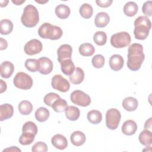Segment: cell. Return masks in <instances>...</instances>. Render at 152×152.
<instances>
[{
	"mask_svg": "<svg viewBox=\"0 0 152 152\" xmlns=\"http://www.w3.org/2000/svg\"><path fill=\"white\" fill-rule=\"evenodd\" d=\"M128 68L133 71H138L141 66L145 55L143 52V46L140 43H133L128 49Z\"/></svg>",
	"mask_w": 152,
	"mask_h": 152,
	"instance_id": "6da1fadb",
	"label": "cell"
},
{
	"mask_svg": "<svg viewBox=\"0 0 152 152\" xmlns=\"http://www.w3.org/2000/svg\"><path fill=\"white\" fill-rule=\"evenodd\" d=\"M134 34L136 39L145 40L149 34L151 23L147 16H140L134 21Z\"/></svg>",
	"mask_w": 152,
	"mask_h": 152,
	"instance_id": "7a4b0ae2",
	"label": "cell"
},
{
	"mask_svg": "<svg viewBox=\"0 0 152 152\" xmlns=\"http://www.w3.org/2000/svg\"><path fill=\"white\" fill-rule=\"evenodd\" d=\"M21 21L27 27H35L39 22V14L36 7L31 4L27 5L24 8Z\"/></svg>",
	"mask_w": 152,
	"mask_h": 152,
	"instance_id": "3957f363",
	"label": "cell"
},
{
	"mask_svg": "<svg viewBox=\"0 0 152 152\" xmlns=\"http://www.w3.org/2000/svg\"><path fill=\"white\" fill-rule=\"evenodd\" d=\"M38 33L39 36L43 39L54 40L60 39L63 32L59 27L52 25L49 23H45L39 28Z\"/></svg>",
	"mask_w": 152,
	"mask_h": 152,
	"instance_id": "277c9868",
	"label": "cell"
},
{
	"mask_svg": "<svg viewBox=\"0 0 152 152\" xmlns=\"http://www.w3.org/2000/svg\"><path fill=\"white\" fill-rule=\"evenodd\" d=\"M131 42L130 34L126 31L113 34L110 38V43L115 48H123L128 46Z\"/></svg>",
	"mask_w": 152,
	"mask_h": 152,
	"instance_id": "5b68a950",
	"label": "cell"
},
{
	"mask_svg": "<svg viewBox=\"0 0 152 152\" xmlns=\"http://www.w3.org/2000/svg\"><path fill=\"white\" fill-rule=\"evenodd\" d=\"M13 83L18 88L28 90L33 86V79L27 74L23 72H19L14 77Z\"/></svg>",
	"mask_w": 152,
	"mask_h": 152,
	"instance_id": "8992f818",
	"label": "cell"
},
{
	"mask_svg": "<svg viewBox=\"0 0 152 152\" xmlns=\"http://www.w3.org/2000/svg\"><path fill=\"white\" fill-rule=\"evenodd\" d=\"M121 119L120 112L115 108L109 109L106 113V126L112 130L116 129L119 124Z\"/></svg>",
	"mask_w": 152,
	"mask_h": 152,
	"instance_id": "52a82bcc",
	"label": "cell"
},
{
	"mask_svg": "<svg viewBox=\"0 0 152 152\" xmlns=\"http://www.w3.org/2000/svg\"><path fill=\"white\" fill-rule=\"evenodd\" d=\"M70 99L74 104L83 107L88 106L91 103V98L89 95L79 90L71 93Z\"/></svg>",
	"mask_w": 152,
	"mask_h": 152,
	"instance_id": "ba28073f",
	"label": "cell"
},
{
	"mask_svg": "<svg viewBox=\"0 0 152 152\" xmlns=\"http://www.w3.org/2000/svg\"><path fill=\"white\" fill-rule=\"evenodd\" d=\"M51 85L54 89L62 93L68 91L70 87L69 81L60 74H56L52 77Z\"/></svg>",
	"mask_w": 152,
	"mask_h": 152,
	"instance_id": "9c48e42d",
	"label": "cell"
},
{
	"mask_svg": "<svg viewBox=\"0 0 152 152\" xmlns=\"http://www.w3.org/2000/svg\"><path fill=\"white\" fill-rule=\"evenodd\" d=\"M43 48L41 42L37 39H31L26 43L24 47L25 53L28 55H34L40 53Z\"/></svg>",
	"mask_w": 152,
	"mask_h": 152,
	"instance_id": "30bf717a",
	"label": "cell"
},
{
	"mask_svg": "<svg viewBox=\"0 0 152 152\" xmlns=\"http://www.w3.org/2000/svg\"><path fill=\"white\" fill-rule=\"evenodd\" d=\"M53 69V62L47 57H41L37 59V71L43 75L50 74Z\"/></svg>",
	"mask_w": 152,
	"mask_h": 152,
	"instance_id": "8fae6325",
	"label": "cell"
},
{
	"mask_svg": "<svg viewBox=\"0 0 152 152\" xmlns=\"http://www.w3.org/2000/svg\"><path fill=\"white\" fill-rule=\"evenodd\" d=\"M72 52V47L68 44H64L59 46L57 50L58 61L61 64L63 61L71 59Z\"/></svg>",
	"mask_w": 152,
	"mask_h": 152,
	"instance_id": "7c38bea8",
	"label": "cell"
},
{
	"mask_svg": "<svg viewBox=\"0 0 152 152\" xmlns=\"http://www.w3.org/2000/svg\"><path fill=\"white\" fill-rule=\"evenodd\" d=\"M109 63V66L112 70L118 71L121 70L124 66V60L121 55L115 54L110 58Z\"/></svg>",
	"mask_w": 152,
	"mask_h": 152,
	"instance_id": "4fadbf2b",
	"label": "cell"
},
{
	"mask_svg": "<svg viewBox=\"0 0 152 152\" xmlns=\"http://www.w3.org/2000/svg\"><path fill=\"white\" fill-rule=\"evenodd\" d=\"M52 144L59 150H64L68 146L66 138L61 134H56L51 139Z\"/></svg>",
	"mask_w": 152,
	"mask_h": 152,
	"instance_id": "5bb4252c",
	"label": "cell"
},
{
	"mask_svg": "<svg viewBox=\"0 0 152 152\" xmlns=\"http://www.w3.org/2000/svg\"><path fill=\"white\" fill-rule=\"evenodd\" d=\"M110 21L109 14L105 12H100L97 14L94 18V24L97 27L103 28L106 27Z\"/></svg>",
	"mask_w": 152,
	"mask_h": 152,
	"instance_id": "9a60e30c",
	"label": "cell"
},
{
	"mask_svg": "<svg viewBox=\"0 0 152 152\" xmlns=\"http://www.w3.org/2000/svg\"><path fill=\"white\" fill-rule=\"evenodd\" d=\"M14 114L12 106L8 103L1 104L0 106V121H2L10 119Z\"/></svg>",
	"mask_w": 152,
	"mask_h": 152,
	"instance_id": "2e32d148",
	"label": "cell"
},
{
	"mask_svg": "<svg viewBox=\"0 0 152 152\" xmlns=\"http://www.w3.org/2000/svg\"><path fill=\"white\" fill-rule=\"evenodd\" d=\"M14 71V65L10 61H4L1 64V76L4 78H10Z\"/></svg>",
	"mask_w": 152,
	"mask_h": 152,
	"instance_id": "e0dca14e",
	"label": "cell"
},
{
	"mask_svg": "<svg viewBox=\"0 0 152 152\" xmlns=\"http://www.w3.org/2000/svg\"><path fill=\"white\" fill-rule=\"evenodd\" d=\"M137 130V125L133 120H127L124 122L122 126V132L125 135H132Z\"/></svg>",
	"mask_w": 152,
	"mask_h": 152,
	"instance_id": "ac0fdd59",
	"label": "cell"
},
{
	"mask_svg": "<svg viewBox=\"0 0 152 152\" xmlns=\"http://www.w3.org/2000/svg\"><path fill=\"white\" fill-rule=\"evenodd\" d=\"M71 143L75 146H81L84 144L86 140L85 134L80 131H74L70 136Z\"/></svg>",
	"mask_w": 152,
	"mask_h": 152,
	"instance_id": "d6986e66",
	"label": "cell"
},
{
	"mask_svg": "<svg viewBox=\"0 0 152 152\" xmlns=\"http://www.w3.org/2000/svg\"><path fill=\"white\" fill-rule=\"evenodd\" d=\"M84 78V71L79 67L75 68L73 73L69 76V80L70 82L74 84H80L83 82Z\"/></svg>",
	"mask_w": 152,
	"mask_h": 152,
	"instance_id": "ffe728a7",
	"label": "cell"
},
{
	"mask_svg": "<svg viewBox=\"0 0 152 152\" xmlns=\"http://www.w3.org/2000/svg\"><path fill=\"white\" fill-rule=\"evenodd\" d=\"M122 104L125 110L128 112H132L137 109L138 102V100L133 97H127L123 100Z\"/></svg>",
	"mask_w": 152,
	"mask_h": 152,
	"instance_id": "44dd1931",
	"label": "cell"
},
{
	"mask_svg": "<svg viewBox=\"0 0 152 152\" xmlns=\"http://www.w3.org/2000/svg\"><path fill=\"white\" fill-rule=\"evenodd\" d=\"M62 72L66 75H71L75 70V65L71 59L63 61L61 64Z\"/></svg>",
	"mask_w": 152,
	"mask_h": 152,
	"instance_id": "7402d4cb",
	"label": "cell"
},
{
	"mask_svg": "<svg viewBox=\"0 0 152 152\" xmlns=\"http://www.w3.org/2000/svg\"><path fill=\"white\" fill-rule=\"evenodd\" d=\"M56 16L61 19H65L69 16L70 8L65 4H59L57 5L55 10Z\"/></svg>",
	"mask_w": 152,
	"mask_h": 152,
	"instance_id": "603a6c76",
	"label": "cell"
},
{
	"mask_svg": "<svg viewBox=\"0 0 152 152\" xmlns=\"http://www.w3.org/2000/svg\"><path fill=\"white\" fill-rule=\"evenodd\" d=\"M138 139L142 145L149 146L152 143V133L148 129H144L140 132Z\"/></svg>",
	"mask_w": 152,
	"mask_h": 152,
	"instance_id": "cb8c5ba5",
	"label": "cell"
},
{
	"mask_svg": "<svg viewBox=\"0 0 152 152\" xmlns=\"http://www.w3.org/2000/svg\"><path fill=\"white\" fill-rule=\"evenodd\" d=\"M80 115V112L79 109L74 106H68L65 110V116L66 118L70 121H77Z\"/></svg>",
	"mask_w": 152,
	"mask_h": 152,
	"instance_id": "d4e9b609",
	"label": "cell"
},
{
	"mask_svg": "<svg viewBox=\"0 0 152 152\" xmlns=\"http://www.w3.org/2000/svg\"><path fill=\"white\" fill-rule=\"evenodd\" d=\"M138 7L137 4L132 1L128 2L125 4L124 7V14L128 17L134 16L138 12Z\"/></svg>",
	"mask_w": 152,
	"mask_h": 152,
	"instance_id": "484cf974",
	"label": "cell"
},
{
	"mask_svg": "<svg viewBox=\"0 0 152 152\" xmlns=\"http://www.w3.org/2000/svg\"><path fill=\"white\" fill-rule=\"evenodd\" d=\"M13 30V24L8 19H4L0 21V32L2 35H7Z\"/></svg>",
	"mask_w": 152,
	"mask_h": 152,
	"instance_id": "4316f807",
	"label": "cell"
},
{
	"mask_svg": "<svg viewBox=\"0 0 152 152\" xmlns=\"http://www.w3.org/2000/svg\"><path fill=\"white\" fill-rule=\"evenodd\" d=\"M78 50L82 56H90L95 52V48L91 43H85L80 46Z\"/></svg>",
	"mask_w": 152,
	"mask_h": 152,
	"instance_id": "83f0119b",
	"label": "cell"
},
{
	"mask_svg": "<svg viewBox=\"0 0 152 152\" xmlns=\"http://www.w3.org/2000/svg\"><path fill=\"white\" fill-rule=\"evenodd\" d=\"M50 112L48 109L44 107L38 108L35 112V118L40 122H45L49 118Z\"/></svg>",
	"mask_w": 152,
	"mask_h": 152,
	"instance_id": "f1b7e54d",
	"label": "cell"
},
{
	"mask_svg": "<svg viewBox=\"0 0 152 152\" xmlns=\"http://www.w3.org/2000/svg\"><path fill=\"white\" fill-rule=\"evenodd\" d=\"M87 118L90 123L98 124L102 120V113L97 110H92L88 112Z\"/></svg>",
	"mask_w": 152,
	"mask_h": 152,
	"instance_id": "f546056e",
	"label": "cell"
},
{
	"mask_svg": "<svg viewBox=\"0 0 152 152\" xmlns=\"http://www.w3.org/2000/svg\"><path fill=\"white\" fill-rule=\"evenodd\" d=\"M18 109L21 114L28 115L30 114L33 110V105L31 102L28 100H23L19 103Z\"/></svg>",
	"mask_w": 152,
	"mask_h": 152,
	"instance_id": "4dcf8cb0",
	"label": "cell"
},
{
	"mask_svg": "<svg viewBox=\"0 0 152 152\" xmlns=\"http://www.w3.org/2000/svg\"><path fill=\"white\" fill-rule=\"evenodd\" d=\"M51 107L56 112H63L67 109L68 104L66 101L60 97L53 103Z\"/></svg>",
	"mask_w": 152,
	"mask_h": 152,
	"instance_id": "1f68e13d",
	"label": "cell"
},
{
	"mask_svg": "<svg viewBox=\"0 0 152 152\" xmlns=\"http://www.w3.org/2000/svg\"><path fill=\"white\" fill-rule=\"evenodd\" d=\"M79 12L82 17L88 19L91 17L93 13V9L91 5L84 3L80 7Z\"/></svg>",
	"mask_w": 152,
	"mask_h": 152,
	"instance_id": "d6a6232c",
	"label": "cell"
},
{
	"mask_svg": "<svg viewBox=\"0 0 152 152\" xmlns=\"http://www.w3.org/2000/svg\"><path fill=\"white\" fill-rule=\"evenodd\" d=\"M36 135L28 132H23L19 138V142L23 145H27L31 144L34 140Z\"/></svg>",
	"mask_w": 152,
	"mask_h": 152,
	"instance_id": "836d02e7",
	"label": "cell"
},
{
	"mask_svg": "<svg viewBox=\"0 0 152 152\" xmlns=\"http://www.w3.org/2000/svg\"><path fill=\"white\" fill-rule=\"evenodd\" d=\"M93 40L96 45L99 46H103L106 43L107 35L104 31H97L93 36Z\"/></svg>",
	"mask_w": 152,
	"mask_h": 152,
	"instance_id": "e575fe53",
	"label": "cell"
},
{
	"mask_svg": "<svg viewBox=\"0 0 152 152\" xmlns=\"http://www.w3.org/2000/svg\"><path fill=\"white\" fill-rule=\"evenodd\" d=\"M37 126L34 123L31 121H28L26 122L25 124H24L23 128H22V132H28L33 133L35 135L37 133Z\"/></svg>",
	"mask_w": 152,
	"mask_h": 152,
	"instance_id": "d590c367",
	"label": "cell"
},
{
	"mask_svg": "<svg viewBox=\"0 0 152 152\" xmlns=\"http://www.w3.org/2000/svg\"><path fill=\"white\" fill-rule=\"evenodd\" d=\"M104 62L105 59L104 56L100 54H97L94 56L91 60L92 64L96 68H102L104 65Z\"/></svg>",
	"mask_w": 152,
	"mask_h": 152,
	"instance_id": "8d00e7d4",
	"label": "cell"
},
{
	"mask_svg": "<svg viewBox=\"0 0 152 152\" xmlns=\"http://www.w3.org/2000/svg\"><path fill=\"white\" fill-rule=\"evenodd\" d=\"M60 98V96L59 94L55 93H49L45 95L43 99L44 103L49 106H52L53 103L58 99Z\"/></svg>",
	"mask_w": 152,
	"mask_h": 152,
	"instance_id": "74e56055",
	"label": "cell"
},
{
	"mask_svg": "<svg viewBox=\"0 0 152 152\" xmlns=\"http://www.w3.org/2000/svg\"><path fill=\"white\" fill-rule=\"evenodd\" d=\"M24 65L27 70L35 72L37 71V60L36 59H28L26 61Z\"/></svg>",
	"mask_w": 152,
	"mask_h": 152,
	"instance_id": "f35d334b",
	"label": "cell"
},
{
	"mask_svg": "<svg viewBox=\"0 0 152 152\" xmlns=\"http://www.w3.org/2000/svg\"><path fill=\"white\" fill-rule=\"evenodd\" d=\"M48 150V148L47 145L42 141L35 143L31 148V151L33 152H46Z\"/></svg>",
	"mask_w": 152,
	"mask_h": 152,
	"instance_id": "ab89813d",
	"label": "cell"
},
{
	"mask_svg": "<svg viewBox=\"0 0 152 152\" xmlns=\"http://www.w3.org/2000/svg\"><path fill=\"white\" fill-rule=\"evenodd\" d=\"M142 11L144 14L148 16H152V1H148L144 3L142 7Z\"/></svg>",
	"mask_w": 152,
	"mask_h": 152,
	"instance_id": "60d3db41",
	"label": "cell"
},
{
	"mask_svg": "<svg viewBox=\"0 0 152 152\" xmlns=\"http://www.w3.org/2000/svg\"><path fill=\"white\" fill-rule=\"evenodd\" d=\"M96 2L97 4V5L102 8H107L109 6H110V5L112 4V3L113 2L112 0H96Z\"/></svg>",
	"mask_w": 152,
	"mask_h": 152,
	"instance_id": "b9f144b4",
	"label": "cell"
},
{
	"mask_svg": "<svg viewBox=\"0 0 152 152\" xmlns=\"http://www.w3.org/2000/svg\"><path fill=\"white\" fill-rule=\"evenodd\" d=\"M8 46L7 42L5 39H4L2 37L0 38V49L4 50L7 49Z\"/></svg>",
	"mask_w": 152,
	"mask_h": 152,
	"instance_id": "7bdbcfd3",
	"label": "cell"
},
{
	"mask_svg": "<svg viewBox=\"0 0 152 152\" xmlns=\"http://www.w3.org/2000/svg\"><path fill=\"white\" fill-rule=\"evenodd\" d=\"M0 83H1V86H0V93H2L4 91H6L7 86V84L5 82H4L2 80H0Z\"/></svg>",
	"mask_w": 152,
	"mask_h": 152,
	"instance_id": "ee69618b",
	"label": "cell"
},
{
	"mask_svg": "<svg viewBox=\"0 0 152 152\" xmlns=\"http://www.w3.org/2000/svg\"><path fill=\"white\" fill-rule=\"evenodd\" d=\"M152 118H150L148 120L146 121L145 124H144V128L145 129H151V123H152Z\"/></svg>",
	"mask_w": 152,
	"mask_h": 152,
	"instance_id": "f6af8a7d",
	"label": "cell"
},
{
	"mask_svg": "<svg viewBox=\"0 0 152 152\" xmlns=\"http://www.w3.org/2000/svg\"><path fill=\"white\" fill-rule=\"evenodd\" d=\"M21 151V150L20 148H18L17 147H11L10 148H5L3 150V152L4 151Z\"/></svg>",
	"mask_w": 152,
	"mask_h": 152,
	"instance_id": "bcb514c9",
	"label": "cell"
},
{
	"mask_svg": "<svg viewBox=\"0 0 152 152\" xmlns=\"http://www.w3.org/2000/svg\"><path fill=\"white\" fill-rule=\"evenodd\" d=\"M12 2L17 5H20L23 3L25 2V1L24 0H19V1L18 0H14V1L12 0Z\"/></svg>",
	"mask_w": 152,
	"mask_h": 152,
	"instance_id": "7dc6e473",
	"label": "cell"
},
{
	"mask_svg": "<svg viewBox=\"0 0 152 152\" xmlns=\"http://www.w3.org/2000/svg\"><path fill=\"white\" fill-rule=\"evenodd\" d=\"M8 1H1V7H6L8 3Z\"/></svg>",
	"mask_w": 152,
	"mask_h": 152,
	"instance_id": "c3c4849f",
	"label": "cell"
},
{
	"mask_svg": "<svg viewBox=\"0 0 152 152\" xmlns=\"http://www.w3.org/2000/svg\"><path fill=\"white\" fill-rule=\"evenodd\" d=\"M36 2L37 3H39V4H45V3H46L48 2V1H36Z\"/></svg>",
	"mask_w": 152,
	"mask_h": 152,
	"instance_id": "681fc988",
	"label": "cell"
}]
</instances>
